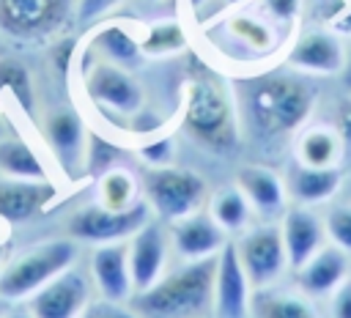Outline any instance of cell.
Masks as SVG:
<instances>
[{
	"label": "cell",
	"mask_w": 351,
	"mask_h": 318,
	"mask_svg": "<svg viewBox=\"0 0 351 318\" xmlns=\"http://www.w3.org/2000/svg\"><path fill=\"white\" fill-rule=\"evenodd\" d=\"M315 107L313 82L296 69H274L236 82L241 129L261 145H280L293 137Z\"/></svg>",
	"instance_id": "cell-1"
},
{
	"label": "cell",
	"mask_w": 351,
	"mask_h": 318,
	"mask_svg": "<svg viewBox=\"0 0 351 318\" xmlns=\"http://www.w3.org/2000/svg\"><path fill=\"white\" fill-rule=\"evenodd\" d=\"M214 277L217 255L184 260L151 288L137 291L129 304L140 318H206L214 310Z\"/></svg>",
	"instance_id": "cell-2"
},
{
	"label": "cell",
	"mask_w": 351,
	"mask_h": 318,
	"mask_svg": "<svg viewBox=\"0 0 351 318\" xmlns=\"http://www.w3.org/2000/svg\"><path fill=\"white\" fill-rule=\"evenodd\" d=\"M181 126L206 151H214V154L236 151L239 132H241L239 110L217 77L200 74L189 82Z\"/></svg>",
	"instance_id": "cell-3"
},
{
	"label": "cell",
	"mask_w": 351,
	"mask_h": 318,
	"mask_svg": "<svg viewBox=\"0 0 351 318\" xmlns=\"http://www.w3.org/2000/svg\"><path fill=\"white\" fill-rule=\"evenodd\" d=\"M77 238H49L14 255L0 269V296L8 304L27 302L41 285L74 266Z\"/></svg>",
	"instance_id": "cell-4"
},
{
	"label": "cell",
	"mask_w": 351,
	"mask_h": 318,
	"mask_svg": "<svg viewBox=\"0 0 351 318\" xmlns=\"http://www.w3.org/2000/svg\"><path fill=\"white\" fill-rule=\"evenodd\" d=\"M143 192L151 206V211L159 219L176 222L189 214H195L206 200V181L192 173L173 164L145 167L143 173Z\"/></svg>",
	"instance_id": "cell-5"
},
{
	"label": "cell",
	"mask_w": 351,
	"mask_h": 318,
	"mask_svg": "<svg viewBox=\"0 0 351 318\" xmlns=\"http://www.w3.org/2000/svg\"><path fill=\"white\" fill-rule=\"evenodd\" d=\"M77 8V0H0V33L14 41L55 36Z\"/></svg>",
	"instance_id": "cell-6"
},
{
	"label": "cell",
	"mask_w": 351,
	"mask_h": 318,
	"mask_svg": "<svg viewBox=\"0 0 351 318\" xmlns=\"http://www.w3.org/2000/svg\"><path fill=\"white\" fill-rule=\"evenodd\" d=\"M151 206L148 200L134 203L132 208L115 211L101 203H90L77 208L69 217V233L77 241H90V244H112V241H126L132 238L148 219H151Z\"/></svg>",
	"instance_id": "cell-7"
},
{
	"label": "cell",
	"mask_w": 351,
	"mask_h": 318,
	"mask_svg": "<svg viewBox=\"0 0 351 318\" xmlns=\"http://www.w3.org/2000/svg\"><path fill=\"white\" fill-rule=\"evenodd\" d=\"M236 252H239V260L247 271L252 291L274 285V280L288 266L282 230L280 225H271V222L247 228L236 241Z\"/></svg>",
	"instance_id": "cell-8"
},
{
	"label": "cell",
	"mask_w": 351,
	"mask_h": 318,
	"mask_svg": "<svg viewBox=\"0 0 351 318\" xmlns=\"http://www.w3.org/2000/svg\"><path fill=\"white\" fill-rule=\"evenodd\" d=\"M85 93L96 107L118 115H137L143 107V88L112 60H99L85 69Z\"/></svg>",
	"instance_id": "cell-9"
},
{
	"label": "cell",
	"mask_w": 351,
	"mask_h": 318,
	"mask_svg": "<svg viewBox=\"0 0 351 318\" xmlns=\"http://www.w3.org/2000/svg\"><path fill=\"white\" fill-rule=\"evenodd\" d=\"M90 302L93 299L88 277L80 269L69 266L27 299V310L36 318H82Z\"/></svg>",
	"instance_id": "cell-10"
},
{
	"label": "cell",
	"mask_w": 351,
	"mask_h": 318,
	"mask_svg": "<svg viewBox=\"0 0 351 318\" xmlns=\"http://www.w3.org/2000/svg\"><path fill=\"white\" fill-rule=\"evenodd\" d=\"M250 280L239 260L236 241H225L217 252V277H214V315L217 318H247L250 313Z\"/></svg>",
	"instance_id": "cell-11"
},
{
	"label": "cell",
	"mask_w": 351,
	"mask_h": 318,
	"mask_svg": "<svg viewBox=\"0 0 351 318\" xmlns=\"http://www.w3.org/2000/svg\"><path fill=\"white\" fill-rule=\"evenodd\" d=\"M129 247V269H132V282H134V293L151 288L167 266V233L156 219H148L132 238H126Z\"/></svg>",
	"instance_id": "cell-12"
},
{
	"label": "cell",
	"mask_w": 351,
	"mask_h": 318,
	"mask_svg": "<svg viewBox=\"0 0 351 318\" xmlns=\"http://www.w3.org/2000/svg\"><path fill=\"white\" fill-rule=\"evenodd\" d=\"M346 49L337 38V33L329 30H310L302 38H296V44L288 49L285 63L302 74H318V77H332V74H343L346 69Z\"/></svg>",
	"instance_id": "cell-13"
},
{
	"label": "cell",
	"mask_w": 351,
	"mask_h": 318,
	"mask_svg": "<svg viewBox=\"0 0 351 318\" xmlns=\"http://www.w3.org/2000/svg\"><path fill=\"white\" fill-rule=\"evenodd\" d=\"M90 280L101 293V299L129 304V299L134 296V282H132L126 241L96 244L90 255Z\"/></svg>",
	"instance_id": "cell-14"
},
{
	"label": "cell",
	"mask_w": 351,
	"mask_h": 318,
	"mask_svg": "<svg viewBox=\"0 0 351 318\" xmlns=\"http://www.w3.org/2000/svg\"><path fill=\"white\" fill-rule=\"evenodd\" d=\"M44 137L63 167L66 175H74L80 164H85V145H88V129L82 118L71 107L49 110L44 118Z\"/></svg>",
	"instance_id": "cell-15"
},
{
	"label": "cell",
	"mask_w": 351,
	"mask_h": 318,
	"mask_svg": "<svg viewBox=\"0 0 351 318\" xmlns=\"http://www.w3.org/2000/svg\"><path fill=\"white\" fill-rule=\"evenodd\" d=\"M280 230H282L285 255H288V266L291 269L304 266L326 241L324 217H318L310 206H299V203L293 208H285Z\"/></svg>",
	"instance_id": "cell-16"
},
{
	"label": "cell",
	"mask_w": 351,
	"mask_h": 318,
	"mask_svg": "<svg viewBox=\"0 0 351 318\" xmlns=\"http://www.w3.org/2000/svg\"><path fill=\"white\" fill-rule=\"evenodd\" d=\"M217 44L222 52H233L239 60H255V58H263L269 55L274 47H277V36L274 30L261 22L258 16H250V14H233L228 16L222 25H219V36H217Z\"/></svg>",
	"instance_id": "cell-17"
},
{
	"label": "cell",
	"mask_w": 351,
	"mask_h": 318,
	"mask_svg": "<svg viewBox=\"0 0 351 318\" xmlns=\"http://www.w3.org/2000/svg\"><path fill=\"white\" fill-rule=\"evenodd\" d=\"M170 238H173V249L184 260L211 258L228 241L225 230L217 225V219L211 214H197V211L184 219H176L170 228Z\"/></svg>",
	"instance_id": "cell-18"
},
{
	"label": "cell",
	"mask_w": 351,
	"mask_h": 318,
	"mask_svg": "<svg viewBox=\"0 0 351 318\" xmlns=\"http://www.w3.org/2000/svg\"><path fill=\"white\" fill-rule=\"evenodd\" d=\"M236 184L239 189L247 195L250 206L266 217V219H274V217H282L285 214V200H288V189H285V181L271 170V167H263V164H244L236 175Z\"/></svg>",
	"instance_id": "cell-19"
},
{
	"label": "cell",
	"mask_w": 351,
	"mask_h": 318,
	"mask_svg": "<svg viewBox=\"0 0 351 318\" xmlns=\"http://www.w3.org/2000/svg\"><path fill=\"white\" fill-rule=\"evenodd\" d=\"M55 186L49 181H27V178H3L0 181V219L8 225H19L41 214V208L52 200Z\"/></svg>",
	"instance_id": "cell-20"
},
{
	"label": "cell",
	"mask_w": 351,
	"mask_h": 318,
	"mask_svg": "<svg viewBox=\"0 0 351 318\" xmlns=\"http://www.w3.org/2000/svg\"><path fill=\"white\" fill-rule=\"evenodd\" d=\"M346 277L348 255L335 244H324L304 266L296 269V282L304 296H329Z\"/></svg>",
	"instance_id": "cell-21"
},
{
	"label": "cell",
	"mask_w": 351,
	"mask_h": 318,
	"mask_svg": "<svg viewBox=\"0 0 351 318\" xmlns=\"http://www.w3.org/2000/svg\"><path fill=\"white\" fill-rule=\"evenodd\" d=\"M343 167H310L293 162L285 175V189L299 206H318L343 189Z\"/></svg>",
	"instance_id": "cell-22"
},
{
	"label": "cell",
	"mask_w": 351,
	"mask_h": 318,
	"mask_svg": "<svg viewBox=\"0 0 351 318\" xmlns=\"http://www.w3.org/2000/svg\"><path fill=\"white\" fill-rule=\"evenodd\" d=\"M346 156L340 132L332 126H310L296 137V162L310 167H340Z\"/></svg>",
	"instance_id": "cell-23"
},
{
	"label": "cell",
	"mask_w": 351,
	"mask_h": 318,
	"mask_svg": "<svg viewBox=\"0 0 351 318\" xmlns=\"http://www.w3.org/2000/svg\"><path fill=\"white\" fill-rule=\"evenodd\" d=\"M250 310L255 318H318L315 307L307 302L304 293L282 291V288H255Z\"/></svg>",
	"instance_id": "cell-24"
},
{
	"label": "cell",
	"mask_w": 351,
	"mask_h": 318,
	"mask_svg": "<svg viewBox=\"0 0 351 318\" xmlns=\"http://www.w3.org/2000/svg\"><path fill=\"white\" fill-rule=\"evenodd\" d=\"M0 173L5 178H27V181H47V170L38 154L19 137L0 140Z\"/></svg>",
	"instance_id": "cell-25"
},
{
	"label": "cell",
	"mask_w": 351,
	"mask_h": 318,
	"mask_svg": "<svg viewBox=\"0 0 351 318\" xmlns=\"http://www.w3.org/2000/svg\"><path fill=\"white\" fill-rule=\"evenodd\" d=\"M140 184L137 178L126 170V167H112L107 170L104 175L96 178V203L107 206V208H115V211H123V208H132L134 203H140Z\"/></svg>",
	"instance_id": "cell-26"
},
{
	"label": "cell",
	"mask_w": 351,
	"mask_h": 318,
	"mask_svg": "<svg viewBox=\"0 0 351 318\" xmlns=\"http://www.w3.org/2000/svg\"><path fill=\"white\" fill-rule=\"evenodd\" d=\"M250 214H252V206L247 195L239 189V184L225 186L211 197V217L225 233H244L250 225Z\"/></svg>",
	"instance_id": "cell-27"
},
{
	"label": "cell",
	"mask_w": 351,
	"mask_h": 318,
	"mask_svg": "<svg viewBox=\"0 0 351 318\" xmlns=\"http://www.w3.org/2000/svg\"><path fill=\"white\" fill-rule=\"evenodd\" d=\"M93 49L104 58V60H112L118 66H134L143 55V47L140 41L126 30V27H118V25H107L96 33L93 38Z\"/></svg>",
	"instance_id": "cell-28"
},
{
	"label": "cell",
	"mask_w": 351,
	"mask_h": 318,
	"mask_svg": "<svg viewBox=\"0 0 351 318\" xmlns=\"http://www.w3.org/2000/svg\"><path fill=\"white\" fill-rule=\"evenodd\" d=\"M0 96H11L25 115L36 110V90L27 66L16 58H0Z\"/></svg>",
	"instance_id": "cell-29"
},
{
	"label": "cell",
	"mask_w": 351,
	"mask_h": 318,
	"mask_svg": "<svg viewBox=\"0 0 351 318\" xmlns=\"http://www.w3.org/2000/svg\"><path fill=\"white\" fill-rule=\"evenodd\" d=\"M143 55H173L186 47V36L178 22H156L148 27V36L140 41Z\"/></svg>",
	"instance_id": "cell-30"
},
{
	"label": "cell",
	"mask_w": 351,
	"mask_h": 318,
	"mask_svg": "<svg viewBox=\"0 0 351 318\" xmlns=\"http://www.w3.org/2000/svg\"><path fill=\"white\" fill-rule=\"evenodd\" d=\"M121 159H123V148L121 145H115V143H110V140H104V137H99V134H93V132H88V145H85V170L90 173V175H104L107 170H112V167H118L121 164Z\"/></svg>",
	"instance_id": "cell-31"
},
{
	"label": "cell",
	"mask_w": 351,
	"mask_h": 318,
	"mask_svg": "<svg viewBox=\"0 0 351 318\" xmlns=\"http://www.w3.org/2000/svg\"><path fill=\"white\" fill-rule=\"evenodd\" d=\"M324 228H326L329 244L340 247V249L351 258V203L332 206V208L324 214Z\"/></svg>",
	"instance_id": "cell-32"
},
{
	"label": "cell",
	"mask_w": 351,
	"mask_h": 318,
	"mask_svg": "<svg viewBox=\"0 0 351 318\" xmlns=\"http://www.w3.org/2000/svg\"><path fill=\"white\" fill-rule=\"evenodd\" d=\"M82 318H140L134 313L132 304H123V302H90V307L82 313Z\"/></svg>",
	"instance_id": "cell-33"
},
{
	"label": "cell",
	"mask_w": 351,
	"mask_h": 318,
	"mask_svg": "<svg viewBox=\"0 0 351 318\" xmlns=\"http://www.w3.org/2000/svg\"><path fill=\"white\" fill-rule=\"evenodd\" d=\"M140 156L148 162V167H159V164H170L173 159V140L170 137H159L151 140L140 148Z\"/></svg>",
	"instance_id": "cell-34"
},
{
	"label": "cell",
	"mask_w": 351,
	"mask_h": 318,
	"mask_svg": "<svg viewBox=\"0 0 351 318\" xmlns=\"http://www.w3.org/2000/svg\"><path fill=\"white\" fill-rule=\"evenodd\" d=\"M329 318H351V274L329 293Z\"/></svg>",
	"instance_id": "cell-35"
},
{
	"label": "cell",
	"mask_w": 351,
	"mask_h": 318,
	"mask_svg": "<svg viewBox=\"0 0 351 318\" xmlns=\"http://www.w3.org/2000/svg\"><path fill=\"white\" fill-rule=\"evenodd\" d=\"M118 3H121V0H77V8H74L77 22H80V25H88V22L104 16L107 11H112Z\"/></svg>",
	"instance_id": "cell-36"
},
{
	"label": "cell",
	"mask_w": 351,
	"mask_h": 318,
	"mask_svg": "<svg viewBox=\"0 0 351 318\" xmlns=\"http://www.w3.org/2000/svg\"><path fill=\"white\" fill-rule=\"evenodd\" d=\"M263 8L274 22L291 25L299 14V0H263Z\"/></svg>",
	"instance_id": "cell-37"
},
{
	"label": "cell",
	"mask_w": 351,
	"mask_h": 318,
	"mask_svg": "<svg viewBox=\"0 0 351 318\" xmlns=\"http://www.w3.org/2000/svg\"><path fill=\"white\" fill-rule=\"evenodd\" d=\"M71 52H74V38H63V41H60V44H55V49H52V63H55V69H58V74H60V77H66V74H69Z\"/></svg>",
	"instance_id": "cell-38"
},
{
	"label": "cell",
	"mask_w": 351,
	"mask_h": 318,
	"mask_svg": "<svg viewBox=\"0 0 351 318\" xmlns=\"http://www.w3.org/2000/svg\"><path fill=\"white\" fill-rule=\"evenodd\" d=\"M337 132H340V140H343L346 154H351V101H346V104L340 107V115H337Z\"/></svg>",
	"instance_id": "cell-39"
},
{
	"label": "cell",
	"mask_w": 351,
	"mask_h": 318,
	"mask_svg": "<svg viewBox=\"0 0 351 318\" xmlns=\"http://www.w3.org/2000/svg\"><path fill=\"white\" fill-rule=\"evenodd\" d=\"M335 33L351 36V11H346V14H340V16L335 19Z\"/></svg>",
	"instance_id": "cell-40"
},
{
	"label": "cell",
	"mask_w": 351,
	"mask_h": 318,
	"mask_svg": "<svg viewBox=\"0 0 351 318\" xmlns=\"http://www.w3.org/2000/svg\"><path fill=\"white\" fill-rule=\"evenodd\" d=\"M5 318H36L27 307H16V310H8V315Z\"/></svg>",
	"instance_id": "cell-41"
},
{
	"label": "cell",
	"mask_w": 351,
	"mask_h": 318,
	"mask_svg": "<svg viewBox=\"0 0 351 318\" xmlns=\"http://www.w3.org/2000/svg\"><path fill=\"white\" fill-rule=\"evenodd\" d=\"M343 85L351 93V52H348V60H346V69H343Z\"/></svg>",
	"instance_id": "cell-42"
},
{
	"label": "cell",
	"mask_w": 351,
	"mask_h": 318,
	"mask_svg": "<svg viewBox=\"0 0 351 318\" xmlns=\"http://www.w3.org/2000/svg\"><path fill=\"white\" fill-rule=\"evenodd\" d=\"M343 197H346V203H351V173L343 178Z\"/></svg>",
	"instance_id": "cell-43"
},
{
	"label": "cell",
	"mask_w": 351,
	"mask_h": 318,
	"mask_svg": "<svg viewBox=\"0 0 351 318\" xmlns=\"http://www.w3.org/2000/svg\"><path fill=\"white\" fill-rule=\"evenodd\" d=\"M208 3H211V0H189V8H192V11H197V14H200V11H203V8H206V5H208Z\"/></svg>",
	"instance_id": "cell-44"
},
{
	"label": "cell",
	"mask_w": 351,
	"mask_h": 318,
	"mask_svg": "<svg viewBox=\"0 0 351 318\" xmlns=\"http://www.w3.org/2000/svg\"><path fill=\"white\" fill-rule=\"evenodd\" d=\"M8 310H11V307H8V302L0 296V318H5V315H8Z\"/></svg>",
	"instance_id": "cell-45"
},
{
	"label": "cell",
	"mask_w": 351,
	"mask_h": 318,
	"mask_svg": "<svg viewBox=\"0 0 351 318\" xmlns=\"http://www.w3.org/2000/svg\"><path fill=\"white\" fill-rule=\"evenodd\" d=\"M217 3H219V8H228V5H239L244 0H217Z\"/></svg>",
	"instance_id": "cell-46"
},
{
	"label": "cell",
	"mask_w": 351,
	"mask_h": 318,
	"mask_svg": "<svg viewBox=\"0 0 351 318\" xmlns=\"http://www.w3.org/2000/svg\"><path fill=\"white\" fill-rule=\"evenodd\" d=\"M0 260H3V247H0Z\"/></svg>",
	"instance_id": "cell-47"
},
{
	"label": "cell",
	"mask_w": 351,
	"mask_h": 318,
	"mask_svg": "<svg viewBox=\"0 0 351 318\" xmlns=\"http://www.w3.org/2000/svg\"><path fill=\"white\" fill-rule=\"evenodd\" d=\"M151 3H156V0H151Z\"/></svg>",
	"instance_id": "cell-48"
}]
</instances>
